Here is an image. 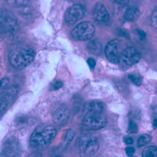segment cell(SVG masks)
<instances>
[{"label": "cell", "mask_w": 157, "mask_h": 157, "mask_svg": "<svg viewBox=\"0 0 157 157\" xmlns=\"http://www.w3.org/2000/svg\"><path fill=\"white\" fill-rule=\"evenodd\" d=\"M128 77L131 81L136 86H140L142 82V77L139 74H131Z\"/></svg>", "instance_id": "cell-18"}, {"label": "cell", "mask_w": 157, "mask_h": 157, "mask_svg": "<svg viewBox=\"0 0 157 157\" xmlns=\"http://www.w3.org/2000/svg\"><path fill=\"white\" fill-rule=\"evenodd\" d=\"M57 135V130L52 126H38L30 138V145L33 148H45L53 142Z\"/></svg>", "instance_id": "cell-2"}, {"label": "cell", "mask_w": 157, "mask_h": 157, "mask_svg": "<svg viewBox=\"0 0 157 157\" xmlns=\"http://www.w3.org/2000/svg\"><path fill=\"white\" fill-rule=\"evenodd\" d=\"M88 50L94 55H100L102 52V44L98 40H92L87 44Z\"/></svg>", "instance_id": "cell-15"}, {"label": "cell", "mask_w": 157, "mask_h": 157, "mask_svg": "<svg viewBox=\"0 0 157 157\" xmlns=\"http://www.w3.org/2000/svg\"><path fill=\"white\" fill-rule=\"evenodd\" d=\"M140 16V12L137 8L135 7H130L126 10L124 17L128 21H133L137 20Z\"/></svg>", "instance_id": "cell-14"}, {"label": "cell", "mask_w": 157, "mask_h": 157, "mask_svg": "<svg viewBox=\"0 0 157 157\" xmlns=\"http://www.w3.org/2000/svg\"><path fill=\"white\" fill-rule=\"evenodd\" d=\"M63 86L62 82H60V81H57L54 83V86H53V88L54 90H58L59 89H60Z\"/></svg>", "instance_id": "cell-26"}, {"label": "cell", "mask_w": 157, "mask_h": 157, "mask_svg": "<svg viewBox=\"0 0 157 157\" xmlns=\"http://www.w3.org/2000/svg\"><path fill=\"white\" fill-rule=\"evenodd\" d=\"M99 148L98 139L92 136H82L79 141V150L81 153L86 156L94 155Z\"/></svg>", "instance_id": "cell-8"}, {"label": "cell", "mask_w": 157, "mask_h": 157, "mask_svg": "<svg viewBox=\"0 0 157 157\" xmlns=\"http://www.w3.org/2000/svg\"><path fill=\"white\" fill-rule=\"evenodd\" d=\"M125 143L127 144V145H132V144L134 143V140L132 137H128L125 139Z\"/></svg>", "instance_id": "cell-27"}, {"label": "cell", "mask_w": 157, "mask_h": 157, "mask_svg": "<svg viewBox=\"0 0 157 157\" xmlns=\"http://www.w3.org/2000/svg\"><path fill=\"white\" fill-rule=\"evenodd\" d=\"M2 154L6 156H15L20 154V147L18 140L15 137L8 138L3 144Z\"/></svg>", "instance_id": "cell-13"}, {"label": "cell", "mask_w": 157, "mask_h": 157, "mask_svg": "<svg viewBox=\"0 0 157 157\" xmlns=\"http://www.w3.org/2000/svg\"><path fill=\"white\" fill-rule=\"evenodd\" d=\"M151 138L150 135L145 134V135H142L140 136L138 140V147H143L145 146L147 144L150 143L151 141Z\"/></svg>", "instance_id": "cell-17"}, {"label": "cell", "mask_w": 157, "mask_h": 157, "mask_svg": "<svg viewBox=\"0 0 157 157\" xmlns=\"http://www.w3.org/2000/svg\"><path fill=\"white\" fill-rule=\"evenodd\" d=\"M153 128L155 129L156 128V118H155L154 120V122H153Z\"/></svg>", "instance_id": "cell-30"}, {"label": "cell", "mask_w": 157, "mask_h": 157, "mask_svg": "<svg viewBox=\"0 0 157 157\" xmlns=\"http://www.w3.org/2000/svg\"><path fill=\"white\" fill-rule=\"evenodd\" d=\"M141 59V55L134 47L125 48L120 55L119 62L123 69H127L137 63Z\"/></svg>", "instance_id": "cell-6"}, {"label": "cell", "mask_w": 157, "mask_h": 157, "mask_svg": "<svg viewBox=\"0 0 157 157\" xmlns=\"http://www.w3.org/2000/svg\"><path fill=\"white\" fill-rule=\"evenodd\" d=\"M125 151H126V155L128 156H133L135 154V149L133 147H127L126 148Z\"/></svg>", "instance_id": "cell-23"}, {"label": "cell", "mask_w": 157, "mask_h": 157, "mask_svg": "<svg viewBox=\"0 0 157 157\" xmlns=\"http://www.w3.org/2000/svg\"><path fill=\"white\" fill-rule=\"evenodd\" d=\"M52 117L56 125L63 126L67 124L69 120L70 111L66 106L62 104L54 111Z\"/></svg>", "instance_id": "cell-11"}, {"label": "cell", "mask_w": 157, "mask_h": 157, "mask_svg": "<svg viewBox=\"0 0 157 157\" xmlns=\"http://www.w3.org/2000/svg\"><path fill=\"white\" fill-rule=\"evenodd\" d=\"M74 136H75V132H74V131L72 129L69 130L66 135V137H65V145H67L68 144L73 140Z\"/></svg>", "instance_id": "cell-20"}, {"label": "cell", "mask_w": 157, "mask_h": 157, "mask_svg": "<svg viewBox=\"0 0 157 157\" xmlns=\"http://www.w3.org/2000/svg\"><path fill=\"white\" fill-rule=\"evenodd\" d=\"M95 33L94 25L89 21L78 24L71 32L72 37L75 40L87 41L92 38Z\"/></svg>", "instance_id": "cell-4"}, {"label": "cell", "mask_w": 157, "mask_h": 157, "mask_svg": "<svg viewBox=\"0 0 157 157\" xmlns=\"http://www.w3.org/2000/svg\"><path fill=\"white\" fill-rule=\"evenodd\" d=\"M16 0H6V2L10 4H15Z\"/></svg>", "instance_id": "cell-29"}, {"label": "cell", "mask_w": 157, "mask_h": 157, "mask_svg": "<svg viewBox=\"0 0 157 157\" xmlns=\"http://www.w3.org/2000/svg\"><path fill=\"white\" fill-rule=\"evenodd\" d=\"M86 13L85 8L79 4L72 6L65 13V20L69 24H74L81 20Z\"/></svg>", "instance_id": "cell-9"}, {"label": "cell", "mask_w": 157, "mask_h": 157, "mask_svg": "<svg viewBox=\"0 0 157 157\" xmlns=\"http://www.w3.org/2000/svg\"><path fill=\"white\" fill-rule=\"evenodd\" d=\"M120 42L117 39L109 41L105 47V54L108 61L113 63H118L120 54L119 52Z\"/></svg>", "instance_id": "cell-10"}, {"label": "cell", "mask_w": 157, "mask_h": 157, "mask_svg": "<svg viewBox=\"0 0 157 157\" xmlns=\"http://www.w3.org/2000/svg\"><path fill=\"white\" fill-rule=\"evenodd\" d=\"M138 127L136 123L132 120H130L128 123V132L129 133L133 134V133H136L138 132Z\"/></svg>", "instance_id": "cell-19"}, {"label": "cell", "mask_w": 157, "mask_h": 157, "mask_svg": "<svg viewBox=\"0 0 157 157\" xmlns=\"http://www.w3.org/2000/svg\"><path fill=\"white\" fill-rule=\"evenodd\" d=\"M87 63L88 64L89 66L90 67V69H94L96 66V61L94 59H92V58H90L87 60Z\"/></svg>", "instance_id": "cell-24"}, {"label": "cell", "mask_w": 157, "mask_h": 157, "mask_svg": "<svg viewBox=\"0 0 157 157\" xmlns=\"http://www.w3.org/2000/svg\"><path fill=\"white\" fill-rule=\"evenodd\" d=\"M0 27L10 33H15L18 30V20L11 11L0 9Z\"/></svg>", "instance_id": "cell-5"}, {"label": "cell", "mask_w": 157, "mask_h": 157, "mask_svg": "<svg viewBox=\"0 0 157 157\" xmlns=\"http://www.w3.org/2000/svg\"><path fill=\"white\" fill-rule=\"evenodd\" d=\"M30 0H16L15 5H16L18 7H25L27 6Z\"/></svg>", "instance_id": "cell-21"}, {"label": "cell", "mask_w": 157, "mask_h": 157, "mask_svg": "<svg viewBox=\"0 0 157 157\" xmlns=\"http://www.w3.org/2000/svg\"><path fill=\"white\" fill-rule=\"evenodd\" d=\"M10 82V79L8 78H3L0 80V89H5Z\"/></svg>", "instance_id": "cell-22"}, {"label": "cell", "mask_w": 157, "mask_h": 157, "mask_svg": "<svg viewBox=\"0 0 157 157\" xmlns=\"http://www.w3.org/2000/svg\"><path fill=\"white\" fill-rule=\"evenodd\" d=\"M17 93V87L13 86L6 89L0 95V119L13 102Z\"/></svg>", "instance_id": "cell-7"}, {"label": "cell", "mask_w": 157, "mask_h": 157, "mask_svg": "<svg viewBox=\"0 0 157 157\" xmlns=\"http://www.w3.org/2000/svg\"><path fill=\"white\" fill-rule=\"evenodd\" d=\"M106 124V117L104 114V105L98 101L87 102L84 109L82 126L87 130H98Z\"/></svg>", "instance_id": "cell-1"}, {"label": "cell", "mask_w": 157, "mask_h": 157, "mask_svg": "<svg viewBox=\"0 0 157 157\" xmlns=\"http://www.w3.org/2000/svg\"><path fill=\"white\" fill-rule=\"evenodd\" d=\"M152 21L154 25H155V27H156V10L154 11L152 15Z\"/></svg>", "instance_id": "cell-28"}, {"label": "cell", "mask_w": 157, "mask_h": 157, "mask_svg": "<svg viewBox=\"0 0 157 157\" xmlns=\"http://www.w3.org/2000/svg\"><path fill=\"white\" fill-rule=\"evenodd\" d=\"M143 157H156L157 148L155 146H150L143 150L142 152Z\"/></svg>", "instance_id": "cell-16"}, {"label": "cell", "mask_w": 157, "mask_h": 157, "mask_svg": "<svg viewBox=\"0 0 157 157\" xmlns=\"http://www.w3.org/2000/svg\"><path fill=\"white\" fill-rule=\"evenodd\" d=\"M35 51L29 47H19L13 49L9 54V61L13 67L21 69L30 65L34 60Z\"/></svg>", "instance_id": "cell-3"}, {"label": "cell", "mask_w": 157, "mask_h": 157, "mask_svg": "<svg viewBox=\"0 0 157 157\" xmlns=\"http://www.w3.org/2000/svg\"><path fill=\"white\" fill-rule=\"evenodd\" d=\"M136 31H137L138 35H139L140 38H141V40H143L144 39H145V37H146V33H145V32H143V31L142 30H141V29H138Z\"/></svg>", "instance_id": "cell-25"}, {"label": "cell", "mask_w": 157, "mask_h": 157, "mask_svg": "<svg viewBox=\"0 0 157 157\" xmlns=\"http://www.w3.org/2000/svg\"><path fill=\"white\" fill-rule=\"evenodd\" d=\"M93 17L98 23L101 25H107L110 20L109 15L103 4L98 3L94 6L93 10Z\"/></svg>", "instance_id": "cell-12"}]
</instances>
